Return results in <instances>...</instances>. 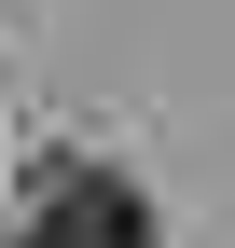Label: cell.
<instances>
[{"label": "cell", "instance_id": "1", "mask_svg": "<svg viewBox=\"0 0 235 248\" xmlns=\"http://www.w3.org/2000/svg\"><path fill=\"white\" fill-rule=\"evenodd\" d=\"M14 248H152V207H138V179L83 166V179H55V193H42V221H28Z\"/></svg>", "mask_w": 235, "mask_h": 248}]
</instances>
